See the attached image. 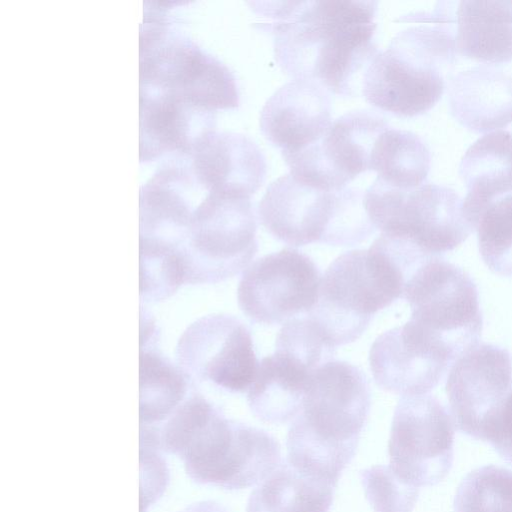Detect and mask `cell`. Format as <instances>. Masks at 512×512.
Segmentation results:
<instances>
[{
  "label": "cell",
  "instance_id": "6da1fadb",
  "mask_svg": "<svg viewBox=\"0 0 512 512\" xmlns=\"http://www.w3.org/2000/svg\"><path fill=\"white\" fill-rule=\"evenodd\" d=\"M249 198L208 187L187 154L163 160L140 187L139 246L183 284H209L243 271L258 250Z\"/></svg>",
  "mask_w": 512,
  "mask_h": 512
},
{
  "label": "cell",
  "instance_id": "7a4b0ae2",
  "mask_svg": "<svg viewBox=\"0 0 512 512\" xmlns=\"http://www.w3.org/2000/svg\"><path fill=\"white\" fill-rule=\"evenodd\" d=\"M175 1H145L139 36L140 162L187 153L239 105L229 68L181 31ZM162 159V160H163Z\"/></svg>",
  "mask_w": 512,
  "mask_h": 512
},
{
  "label": "cell",
  "instance_id": "3957f363",
  "mask_svg": "<svg viewBox=\"0 0 512 512\" xmlns=\"http://www.w3.org/2000/svg\"><path fill=\"white\" fill-rule=\"evenodd\" d=\"M270 19L275 58L294 79L313 80L329 92L354 96L379 53L373 41L375 1L250 2Z\"/></svg>",
  "mask_w": 512,
  "mask_h": 512
},
{
  "label": "cell",
  "instance_id": "277c9868",
  "mask_svg": "<svg viewBox=\"0 0 512 512\" xmlns=\"http://www.w3.org/2000/svg\"><path fill=\"white\" fill-rule=\"evenodd\" d=\"M370 406L369 385L358 367L337 360L321 365L288 430L285 460L337 486L356 454Z\"/></svg>",
  "mask_w": 512,
  "mask_h": 512
},
{
  "label": "cell",
  "instance_id": "5b68a950",
  "mask_svg": "<svg viewBox=\"0 0 512 512\" xmlns=\"http://www.w3.org/2000/svg\"><path fill=\"white\" fill-rule=\"evenodd\" d=\"M165 446L182 459L193 481L227 490L258 485L282 462L271 434L226 418L196 392L172 416Z\"/></svg>",
  "mask_w": 512,
  "mask_h": 512
},
{
  "label": "cell",
  "instance_id": "8992f818",
  "mask_svg": "<svg viewBox=\"0 0 512 512\" xmlns=\"http://www.w3.org/2000/svg\"><path fill=\"white\" fill-rule=\"evenodd\" d=\"M456 55L454 33L447 25L410 27L373 59L362 94L369 104L396 116L424 114L448 86Z\"/></svg>",
  "mask_w": 512,
  "mask_h": 512
},
{
  "label": "cell",
  "instance_id": "52a82bcc",
  "mask_svg": "<svg viewBox=\"0 0 512 512\" xmlns=\"http://www.w3.org/2000/svg\"><path fill=\"white\" fill-rule=\"evenodd\" d=\"M404 279L374 243L336 258L322 277L317 302L306 314L332 347L357 340L372 317L402 298Z\"/></svg>",
  "mask_w": 512,
  "mask_h": 512
},
{
  "label": "cell",
  "instance_id": "ba28073f",
  "mask_svg": "<svg viewBox=\"0 0 512 512\" xmlns=\"http://www.w3.org/2000/svg\"><path fill=\"white\" fill-rule=\"evenodd\" d=\"M364 206L376 229L426 258L454 250L473 232L463 200L443 185L399 189L376 178L364 192Z\"/></svg>",
  "mask_w": 512,
  "mask_h": 512
},
{
  "label": "cell",
  "instance_id": "9c48e42d",
  "mask_svg": "<svg viewBox=\"0 0 512 512\" xmlns=\"http://www.w3.org/2000/svg\"><path fill=\"white\" fill-rule=\"evenodd\" d=\"M402 298L410 305V320L443 342L456 359L479 344L483 316L478 290L462 268L431 258L408 278Z\"/></svg>",
  "mask_w": 512,
  "mask_h": 512
},
{
  "label": "cell",
  "instance_id": "30bf717a",
  "mask_svg": "<svg viewBox=\"0 0 512 512\" xmlns=\"http://www.w3.org/2000/svg\"><path fill=\"white\" fill-rule=\"evenodd\" d=\"M454 434L452 417L436 397H402L392 419L389 467L414 487L438 484L453 465Z\"/></svg>",
  "mask_w": 512,
  "mask_h": 512
},
{
  "label": "cell",
  "instance_id": "8fae6325",
  "mask_svg": "<svg viewBox=\"0 0 512 512\" xmlns=\"http://www.w3.org/2000/svg\"><path fill=\"white\" fill-rule=\"evenodd\" d=\"M321 280L310 257L297 249L284 248L245 269L237 288L238 305L254 322L285 323L313 308Z\"/></svg>",
  "mask_w": 512,
  "mask_h": 512
},
{
  "label": "cell",
  "instance_id": "7c38bea8",
  "mask_svg": "<svg viewBox=\"0 0 512 512\" xmlns=\"http://www.w3.org/2000/svg\"><path fill=\"white\" fill-rule=\"evenodd\" d=\"M387 129L386 120L375 112L351 111L333 121L315 142L282 155L290 174L299 181L338 191L370 169L374 144Z\"/></svg>",
  "mask_w": 512,
  "mask_h": 512
},
{
  "label": "cell",
  "instance_id": "4fadbf2b",
  "mask_svg": "<svg viewBox=\"0 0 512 512\" xmlns=\"http://www.w3.org/2000/svg\"><path fill=\"white\" fill-rule=\"evenodd\" d=\"M183 372L229 392L249 390L258 371L249 329L236 317L212 314L190 324L177 343Z\"/></svg>",
  "mask_w": 512,
  "mask_h": 512
},
{
  "label": "cell",
  "instance_id": "5bb4252c",
  "mask_svg": "<svg viewBox=\"0 0 512 512\" xmlns=\"http://www.w3.org/2000/svg\"><path fill=\"white\" fill-rule=\"evenodd\" d=\"M512 391V359L507 349L480 343L450 367L446 393L454 424L462 433L485 441L487 431Z\"/></svg>",
  "mask_w": 512,
  "mask_h": 512
},
{
  "label": "cell",
  "instance_id": "9a60e30c",
  "mask_svg": "<svg viewBox=\"0 0 512 512\" xmlns=\"http://www.w3.org/2000/svg\"><path fill=\"white\" fill-rule=\"evenodd\" d=\"M455 360L443 342L412 320L377 337L369 353L375 383L402 397L427 394Z\"/></svg>",
  "mask_w": 512,
  "mask_h": 512
},
{
  "label": "cell",
  "instance_id": "2e32d148",
  "mask_svg": "<svg viewBox=\"0 0 512 512\" xmlns=\"http://www.w3.org/2000/svg\"><path fill=\"white\" fill-rule=\"evenodd\" d=\"M341 190L325 191L305 184L291 174L273 181L259 204L266 230L291 246L320 242L333 244Z\"/></svg>",
  "mask_w": 512,
  "mask_h": 512
},
{
  "label": "cell",
  "instance_id": "e0dca14e",
  "mask_svg": "<svg viewBox=\"0 0 512 512\" xmlns=\"http://www.w3.org/2000/svg\"><path fill=\"white\" fill-rule=\"evenodd\" d=\"M330 92L313 80L294 79L279 88L260 114L263 135L282 152L318 140L331 124Z\"/></svg>",
  "mask_w": 512,
  "mask_h": 512
},
{
  "label": "cell",
  "instance_id": "ac0fdd59",
  "mask_svg": "<svg viewBox=\"0 0 512 512\" xmlns=\"http://www.w3.org/2000/svg\"><path fill=\"white\" fill-rule=\"evenodd\" d=\"M187 153L199 178L220 192L250 198L264 182L265 157L243 134L213 131Z\"/></svg>",
  "mask_w": 512,
  "mask_h": 512
},
{
  "label": "cell",
  "instance_id": "d6986e66",
  "mask_svg": "<svg viewBox=\"0 0 512 512\" xmlns=\"http://www.w3.org/2000/svg\"><path fill=\"white\" fill-rule=\"evenodd\" d=\"M452 116L468 130L490 133L512 123V76L491 66H476L451 77Z\"/></svg>",
  "mask_w": 512,
  "mask_h": 512
},
{
  "label": "cell",
  "instance_id": "ffe728a7",
  "mask_svg": "<svg viewBox=\"0 0 512 512\" xmlns=\"http://www.w3.org/2000/svg\"><path fill=\"white\" fill-rule=\"evenodd\" d=\"M315 370L298 356L276 349L259 363L247 395L250 410L266 423L282 424L293 420L302 409Z\"/></svg>",
  "mask_w": 512,
  "mask_h": 512
},
{
  "label": "cell",
  "instance_id": "44dd1931",
  "mask_svg": "<svg viewBox=\"0 0 512 512\" xmlns=\"http://www.w3.org/2000/svg\"><path fill=\"white\" fill-rule=\"evenodd\" d=\"M459 175L467 187L463 213L472 229L489 202L512 192V133L498 130L475 141L461 159Z\"/></svg>",
  "mask_w": 512,
  "mask_h": 512
},
{
  "label": "cell",
  "instance_id": "7402d4cb",
  "mask_svg": "<svg viewBox=\"0 0 512 512\" xmlns=\"http://www.w3.org/2000/svg\"><path fill=\"white\" fill-rule=\"evenodd\" d=\"M456 51L489 65L512 61V1H461L456 10Z\"/></svg>",
  "mask_w": 512,
  "mask_h": 512
},
{
  "label": "cell",
  "instance_id": "603a6c76",
  "mask_svg": "<svg viewBox=\"0 0 512 512\" xmlns=\"http://www.w3.org/2000/svg\"><path fill=\"white\" fill-rule=\"evenodd\" d=\"M335 489L282 460L251 492L246 512H329Z\"/></svg>",
  "mask_w": 512,
  "mask_h": 512
},
{
  "label": "cell",
  "instance_id": "cb8c5ba5",
  "mask_svg": "<svg viewBox=\"0 0 512 512\" xmlns=\"http://www.w3.org/2000/svg\"><path fill=\"white\" fill-rule=\"evenodd\" d=\"M186 374L166 357L143 349L139 357L140 431L161 425L189 395Z\"/></svg>",
  "mask_w": 512,
  "mask_h": 512
},
{
  "label": "cell",
  "instance_id": "d4e9b609",
  "mask_svg": "<svg viewBox=\"0 0 512 512\" xmlns=\"http://www.w3.org/2000/svg\"><path fill=\"white\" fill-rule=\"evenodd\" d=\"M430 165V151L419 136L388 128L374 144L370 169L377 172V179L389 186L413 189L426 180Z\"/></svg>",
  "mask_w": 512,
  "mask_h": 512
},
{
  "label": "cell",
  "instance_id": "484cf974",
  "mask_svg": "<svg viewBox=\"0 0 512 512\" xmlns=\"http://www.w3.org/2000/svg\"><path fill=\"white\" fill-rule=\"evenodd\" d=\"M472 228L486 266L495 274L512 276V192L489 202Z\"/></svg>",
  "mask_w": 512,
  "mask_h": 512
},
{
  "label": "cell",
  "instance_id": "4316f807",
  "mask_svg": "<svg viewBox=\"0 0 512 512\" xmlns=\"http://www.w3.org/2000/svg\"><path fill=\"white\" fill-rule=\"evenodd\" d=\"M454 512H512V470L485 465L469 472L459 484Z\"/></svg>",
  "mask_w": 512,
  "mask_h": 512
},
{
  "label": "cell",
  "instance_id": "83f0119b",
  "mask_svg": "<svg viewBox=\"0 0 512 512\" xmlns=\"http://www.w3.org/2000/svg\"><path fill=\"white\" fill-rule=\"evenodd\" d=\"M359 476L374 512H412L419 488L400 480L389 466L375 465L360 471Z\"/></svg>",
  "mask_w": 512,
  "mask_h": 512
},
{
  "label": "cell",
  "instance_id": "f1b7e54d",
  "mask_svg": "<svg viewBox=\"0 0 512 512\" xmlns=\"http://www.w3.org/2000/svg\"><path fill=\"white\" fill-rule=\"evenodd\" d=\"M275 345L276 349L298 356L313 370L333 360L335 351L306 315L285 322L277 335Z\"/></svg>",
  "mask_w": 512,
  "mask_h": 512
},
{
  "label": "cell",
  "instance_id": "f546056e",
  "mask_svg": "<svg viewBox=\"0 0 512 512\" xmlns=\"http://www.w3.org/2000/svg\"><path fill=\"white\" fill-rule=\"evenodd\" d=\"M485 441L489 442L503 459L512 463V391L493 419Z\"/></svg>",
  "mask_w": 512,
  "mask_h": 512
},
{
  "label": "cell",
  "instance_id": "4dcf8cb0",
  "mask_svg": "<svg viewBox=\"0 0 512 512\" xmlns=\"http://www.w3.org/2000/svg\"><path fill=\"white\" fill-rule=\"evenodd\" d=\"M183 512H229L227 508L214 501H203L190 505Z\"/></svg>",
  "mask_w": 512,
  "mask_h": 512
}]
</instances>
